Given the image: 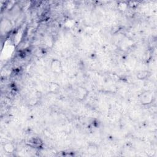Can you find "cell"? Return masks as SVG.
<instances>
[{
    "label": "cell",
    "mask_w": 157,
    "mask_h": 157,
    "mask_svg": "<svg viewBox=\"0 0 157 157\" xmlns=\"http://www.w3.org/2000/svg\"><path fill=\"white\" fill-rule=\"evenodd\" d=\"M52 70L54 72H58L62 71L61 63L58 60H54L52 63Z\"/></svg>",
    "instance_id": "1"
}]
</instances>
